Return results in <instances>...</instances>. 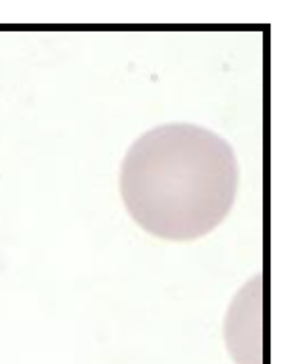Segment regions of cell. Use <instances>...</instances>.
Returning <instances> with one entry per match:
<instances>
[{
    "label": "cell",
    "mask_w": 302,
    "mask_h": 364,
    "mask_svg": "<svg viewBox=\"0 0 302 364\" xmlns=\"http://www.w3.org/2000/svg\"><path fill=\"white\" fill-rule=\"evenodd\" d=\"M231 145L207 127L165 124L127 149L120 194L134 222L165 241H194L226 220L238 196Z\"/></svg>",
    "instance_id": "cell-1"
}]
</instances>
